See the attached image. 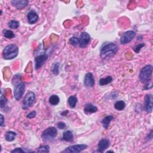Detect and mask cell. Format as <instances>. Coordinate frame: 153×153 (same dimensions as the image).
I'll return each mask as SVG.
<instances>
[{"mask_svg":"<svg viewBox=\"0 0 153 153\" xmlns=\"http://www.w3.org/2000/svg\"><path fill=\"white\" fill-rule=\"evenodd\" d=\"M98 109L97 107L95 106L93 104L91 103H87L84 108V111L86 114H92L96 113L98 111Z\"/></svg>","mask_w":153,"mask_h":153,"instance_id":"cell-16","label":"cell"},{"mask_svg":"<svg viewBox=\"0 0 153 153\" xmlns=\"http://www.w3.org/2000/svg\"><path fill=\"white\" fill-rule=\"evenodd\" d=\"M7 103V99L5 96L1 95V98H0V108H3L6 105Z\"/></svg>","mask_w":153,"mask_h":153,"instance_id":"cell-29","label":"cell"},{"mask_svg":"<svg viewBox=\"0 0 153 153\" xmlns=\"http://www.w3.org/2000/svg\"><path fill=\"white\" fill-rule=\"evenodd\" d=\"M79 46L81 48H85L87 45L89 44L90 40V35L86 32H82L80 35V37L79 38Z\"/></svg>","mask_w":153,"mask_h":153,"instance_id":"cell-11","label":"cell"},{"mask_svg":"<svg viewBox=\"0 0 153 153\" xmlns=\"http://www.w3.org/2000/svg\"><path fill=\"white\" fill-rule=\"evenodd\" d=\"M126 107V103L124 101H117L114 104V108L118 111H123Z\"/></svg>","mask_w":153,"mask_h":153,"instance_id":"cell-22","label":"cell"},{"mask_svg":"<svg viewBox=\"0 0 153 153\" xmlns=\"http://www.w3.org/2000/svg\"><path fill=\"white\" fill-rule=\"evenodd\" d=\"M110 145V142L108 139L103 138L99 141L98 145V152H103L105 151Z\"/></svg>","mask_w":153,"mask_h":153,"instance_id":"cell-13","label":"cell"},{"mask_svg":"<svg viewBox=\"0 0 153 153\" xmlns=\"http://www.w3.org/2000/svg\"><path fill=\"white\" fill-rule=\"evenodd\" d=\"M38 19H39L38 15L34 10H31L28 13V15H27L28 22L30 24L33 25L37 23L38 20Z\"/></svg>","mask_w":153,"mask_h":153,"instance_id":"cell-14","label":"cell"},{"mask_svg":"<svg viewBox=\"0 0 153 153\" xmlns=\"http://www.w3.org/2000/svg\"><path fill=\"white\" fill-rule=\"evenodd\" d=\"M84 85L86 88L93 87L95 84V80L92 73H87L84 78Z\"/></svg>","mask_w":153,"mask_h":153,"instance_id":"cell-12","label":"cell"},{"mask_svg":"<svg viewBox=\"0 0 153 153\" xmlns=\"http://www.w3.org/2000/svg\"><path fill=\"white\" fill-rule=\"evenodd\" d=\"M152 75V66L148 65L144 67L140 74V80L142 83L145 84V86H151V80Z\"/></svg>","mask_w":153,"mask_h":153,"instance_id":"cell-2","label":"cell"},{"mask_svg":"<svg viewBox=\"0 0 153 153\" xmlns=\"http://www.w3.org/2000/svg\"><path fill=\"white\" fill-rule=\"evenodd\" d=\"M113 119H114V117L113 115H107L105 117H104L102 121L103 127L105 129H107L109 127L110 123L113 120Z\"/></svg>","mask_w":153,"mask_h":153,"instance_id":"cell-18","label":"cell"},{"mask_svg":"<svg viewBox=\"0 0 153 153\" xmlns=\"http://www.w3.org/2000/svg\"><path fill=\"white\" fill-rule=\"evenodd\" d=\"M136 36V32L134 31H128L124 32L120 38L121 44H127L134 39Z\"/></svg>","mask_w":153,"mask_h":153,"instance_id":"cell-7","label":"cell"},{"mask_svg":"<svg viewBox=\"0 0 153 153\" xmlns=\"http://www.w3.org/2000/svg\"><path fill=\"white\" fill-rule=\"evenodd\" d=\"M69 43H70L71 45L74 46H76L79 45V38L76 37H71L70 39L69 40Z\"/></svg>","mask_w":153,"mask_h":153,"instance_id":"cell-28","label":"cell"},{"mask_svg":"<svg viewBox=\"0 0 153 153\" xmlns=\"http://www.w3.org/2000/svg\"><path fill=\"white\" fill-rule=\"evenodd\" d=\"M62 140L66 142H72L74 140V135L72 132L70 130L65 132L63 134V136H62Z\"/></svg>","mask_w":153,"mask_h":153,"instance_id":"cell-17","label":"cell"},{"mask_svg":"<svg viewBox=\"0 0 153 153\" xmlns=\"http://www.w3.org/2000/svg\"><path fill=\"white\" fill-rule=\"evenodd\" d=\"M36 115H37L36 111H32V112H31L30 113L28 114V115H26V117L28 118V119H33V118L36 117Z\"/></svg>","mask_w":153,"mask_h":153,"instance_id":"cell-32","label":"cell"},{"mask_svg":"<svg viewBox=\"0 0 153 153\" xmlns=\"http://www.w3.org/2000/svg\"><path fill=\"white\" fill-rule=\"evenodd\" d=\"M119 50L118 46L113 43L103 46L100 50V56L102 59H107L114 56Z\"/></svg>","mask_w":153,"mask_h":153,"instance_id":"cell-1","label":"cell"},{"mask_svg":"<svg viewBox=\"0 0 153 153\" xmlns=\"http://www.w3.org/2000/svg\"><path fill=\"white\" fill-rule=\"evenodd\" d=\"M153 98L152 94H147L145 97L144 101V110L147 113H151L153 108Z\"/></svg>","mask_w":153,"mask_h":153,"instance_id":"cell-9","label":"cell"},{"mask_svg":"<svg viewBox=\"0 0 153 153\" xmlns=\"http://www.w3.org/2000/svg\"><path fill=\"white\" fill-rule=\"evenodd\" d=\"M87 148V145L85 144H77V145H72L66 148L64 151H63L64 152H80L82 151L86 150Z\"/></svg>","mask_w":153,"mask_h":153,"instance_id":"cell-8","label":"cell"},{"mask_svg":"<svg viewBox=\"0 0 153 153\" xmlns=\"http://www.w3.org/2000/svg\"><path fill=\"white\" fill-rule=\"evenodd\" d=\"M8 26L10 29L16 30L19 26V22L17 21V20H10V21L9 22Z\"/></svg>","mask_w":153,"mask_h":153,"instance_id":"cell-25","label":"cell"},{"mask_svg":"<svg viewBox=\"0 0 153 153\" xmlns=\"http://www.w3.org/2000/svg\"><path fill=\"white\" fill-rule=\"evenodd\" d=\"M26 152V151H24V150H23L22 148H17L11 151V152H13H13H17V153H19V152Z\"/></svg>","mask_w":153,"mask_h":153,"instance_id":"cell-33","label":"cell"},{"mask_svg":"<svg viewBox=\"0 0 153 153\" xmlns=\"http://www.w3.org/2000/svg\"><path fill=\"white\" fill-rule=\"evenodd\" d=\"M68 103L71 108H75L77 103V98L75 96H71L68 98Z\"/></svg>","mask_w":153,"mask_h":153,"instance_id":"cell-23","label":"cell"},{"mask_svg":"<svg viewBox=\"0 0 153 153\" xmlns=\"http://www.w3.org/2000/svg\"><path fill=\"white\" fill-rule=\"evenodd\" d=\"M58 130L54 127H50L46 129L42 134L41 138L44 141H51L57 136Z\"/></svg>","mask_w":153,"mask_h":153,"instance_id":"cell-4","label":"cell"},{"mask_svg":"<svg viewBox=\"0 0 153 153\" xmlns=\"http://www.w3.org/2000/svg\"><path fill=\"white\" fill-rule=\"evenodd\" d=\"M25 85L23 83H19L14 88V97L16 101L21 99L24 94Z\"/></svg>","mask_w":153,"mask_h":153,"instance_id":"cell-6","label":"cell"},{"mask_svg":"<svg viewBox=\"0 0 153 153\" xmlns=\"http://www.w3.org/2000/svg\"><path fill=\"white\" fill-rule=\"evenodd\" d=\"M16 136V133L13 131H9L6 133L5 135V139L7 141L11 142L15 140Z\"/></svg>","mask_w":153,"mask_h":153,"instance_id":"cell-19","label":"cell"},{"mask_svg":"<svg viewBox=\"0 0 153 153\" xmlns=\"http://www.w3.org/2000/svg\"><path fill=\"white\" fill-rule=\"evenodd\" d=\"M3 34L4 37L9 38V39H11L15 37V35L13 33L12 31L10 30H4L3 31Z\"/></svg>","mask_w":153,"mask_h":153,"instance_id":"cell-24","label":"cell"},{"mask_svg":"<svg viewBox=\"0 0 153 153\" xmlns=\"http://www.w3.org/2000/svg\"><path fill=\"white\" fill-rule=\"evenodd\" d=\"M144 46H145V44H144V43H141V44H140L139 45H138L136 47H135V48H134V51H135L136 53H138L139 52H140L141 49V48H142Z\"/></svg>","mask_w":153,"mask_h":153,"instance_id":"cell-31","label":"cell"},{"mask_svg":"<svg viewBox=\"0 0 153 153\" xmlns=\"http://www.w3.org/2000/svg\"><path fill=\"white\" fill-rule=\"evenodd\" d=\"M57 126H58V128L59 129L62 130V129H65L66 127V124L64 122L60 121L57 124Z\"/></svg>","mask_w":153,"mask_h":153,"instance_id":"cell-30","label":"cell"},{"mask_svg":"<svg viewBox=\"0 0 153 153\" xmlns=\"http://www.w3.org/2000/svg\"><path fill=\"white\" fill-rule=\"evenodd\" d=\"M48 59V55L47 54H43L37 56L35 58V69L36 70L40 69L43 65L45 64V62Z\"/></svg>","mask_w":153,"mask_h":153,"instance_id":"cell-10","label":"cell"},{"mask_svg":"<svg viewBox=\"0 0 153 153\" xmlns=\"http://www.w3.org/2000/svg\"><path fill=\"white\" fill-rule=\"evenodd\" d=\"M12 5L18 10H22L28 4V1L26 0H13L11 1Z\"/></svg>","mask_w":153,"mask_h":153,"instance_id":"cell-15","label":"cell"},{"mask_svg":"<svg viewBox=\"0 0 153 153\" xmlns=\"http://www.w3.org/2000/svg\"><path fill=\"white\" fill-rule=\"evenodd\" d=\"M59 102H60V99H59V97L58 95H53L50 97L49 103L51 104L52 105H53V106L57 105L58 104H59Z\"/></svg>","mask_w":153,"mask_h":153,"instance_id":"cell-21","label":"cell"},{"mask_svg":"<svg viewBox=\"0 0 153 153\" xmlns=\"http://www.w3.org/2000/svg\"><path fill=\"white\" fill-rule=\"evenodd\" d=\"M59 63H55L52 65V72L54 75H58L59 73Z\"/></svg>","mask_w":153,"mask_h":153,"instance_id":"cell-27","label":"cell"},{"mask_svg":"<svg viewBox=\"0 0 153 153\" xmlns=\"http://www.w3.org/2000/svg\"><path fill=\"white\" fill-rule=\"evenodd\" d=\"M36 151L38 152H49L50 147H49V145H48L41 146V147L37 148Z\"/></svg>","mask_w":153,"mask_h":153,"instance_id":"cell-26","label":"cell"},{"mask_svg":"<svg viewBox=\"0 0 153 153\" xmlns=\"http://www.w3.org/2000/svg\"><path fill=\"white\" fill-rule=\"evenodd\" d=\"M113 79L111 76H108L106 78H103L99 80V84L101 86L107 85L113 81Z\"/></svg>","mask_w":153,"mask_h":153,"instance_id":"cell-20","label":"cell"},{"mask_svg":"<svg viewBox=\"0 0 153 153\" xmlns=\"http://www.w3.org/2000/svg\"><path fill=\"white\" fill-rule=\"evenodd\" d=\"M0 120H1V122H0V126L3 127L4 126V117L3 114H0Z\"/></svg>","mask_w":153,"mask_h":153,"instance_id":"cell-34","label":"cell"},{"mask_svg":"<svg viewBox=\"0 0 153 153\" xmlns=\"http://www.w3.org/2000/svg\"><path fill=\"white\" fill-rule=\"evenodd\" d=\"M19 53V48L16 44H9L6 46L3 52V56L6 60L16 58Z\"/></svg>","mask_w":153,"mask_h":153,"instance_id":"cell-3","label":"cell"},{"mask_svg":"<svg viewBox=\"0 0 153 153\" xmlns=\"http://www.w3.org/2000/svg\"><path fill=\"white\" fill-rule=\"evenodd\" d=\"M35 101H36V95L35 93L31 91L28 92L23 101L22 109L25 110L29 109L32 107Z\"/></svg>","mask_w":153,"mask_h":153,"instance_id":"cell-5","label":"cell"}]
</instances>
